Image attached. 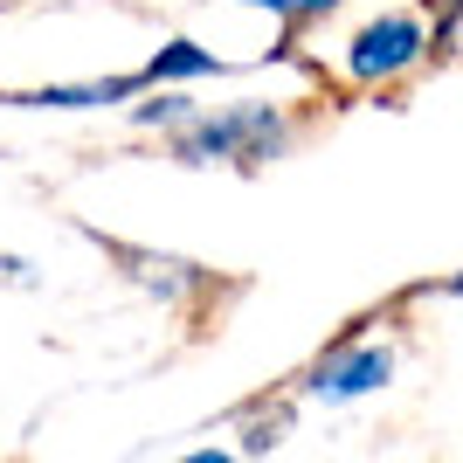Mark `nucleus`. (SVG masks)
<instances>
[{
  "label": "nucleus",
  "mask_w": 463,
  "mask_h": 463,
  "mask_svg": "<svg viewBox=\"0 0 463 463\" xmlns=\"http://www.w3.org/2000/svg\"><path fill=\"white\" fill-rule=\"evenodd\" d=\"M83 242H97V250H104V263H118V277H125V284L146 290V298H159L174 318H194V311L222 290V284H214V270H201L194 256L146 250V242H125V235H104V229H83Z\"/></svg>",
  "instance_id": "obj_3"
},
{
  "label": "nucleus",
  "mask_w": 463,
  "mask_h": 463,
  "mask_svg": "<svg viewBox=\"0 0 463 463\" xmlns=\"http://www.w3.org/2000/svg\"><path fill=\"white\" fill-rule=\"evenodd\" d=\"M290 429H298V402H256L235 415V457H277L290 443Z\"/></svg>",
  "instance_id": "obj_7"
},
{
  "label": "nucleus",
  "mask_w": 463,
  "mask_h": 463,
  "mask_svg": "<svg viewBox=\"0 0 463 463\" xmlns=\"http://www.w3.org/2000/svg\"><path fill=\"white\" fill-rule=\"evenodd\" d=\"M463 49V0H429V56Z\"/></svg>",
  "instance_id": "obj_9"
},
{
  "label": "nucleus",
  "mask_w": 463,
  "mask_h": 463,
  "mask_svg": "<svg viewBox=\"0 0 463 463\" xmlns=\"http://www.w3.org/2000/svg\"><path fill=\"white\" fill-rule=\"evenodd\" d=\"M235 7H256V14H270L277 28H284V49L290 35H305V28H318V21H332L346 0H235Z\"/></svg>",
  "instance_id": "obj_8"
},
{
  "label": "nucleus",
  "mask_w": 463,
  "mask_h": 463,
  "mask_svg": "<svg viewBox=\"0 0 463 463\" xmlns=\"http://www.w3.org/2000/svg\"><path fill=\"white\" fill-rule=\"evenodd\" d=\"M138 90H146V77H138V70H118V77H83V83L0 90V104H7V111H125Z\"/></svg>",
  "instance_id": "obj_5"
},
{
  "label": "nucleus",
  "mask_w": 463,
  "mask_h": 463,
  "mask_svg": "<svg viewBox=\"0 0 463 463\" xmlns=\"http://www.w3.org/2000/svg\"><path fill=\"white\" fill-rule=\"evenodd\" d=\"M0 284L7 290H49V277H42V263H28V256L0 250Z\"/></svg>",
  "instance_id": "obj_10"
},
{
  "label": "nucleus",
  "mask_w": 463,
  "mask_h": 463,
  "mask_svg": "<svg viewBox=\"0 0 463 463\" xmlns=\"http://www.w3.org/2000/svg\"><path fill=\"white\" fill-rule=\"evenodd\" d=\"M394 367H402V353L387 346V339H339V346H326V353L305 367L298 402L353 408V402H367V394H381V387L394 381Z\"/></svg>",
  "instance_id": "obj_4"
},
{
  "label": "nucleus",
  "mask_w": 463,
  "mask_h": 463,
  "mask_svg": "<svg viewBox=\"0 0 463 463\" xmlns=\"http://www.w3.org/2000/svg\"><path fill=\"white\" fill-rule=\"evenodd\" d=\"M422 62H429V14H415V7H387V14L360 21L353 42L339 49V70L360 90H387V83L415 77Z\"/></svg>",
  "instance_id": "obj_2"
},
{
  "label": "nucleus",
  "mask_w": 463,
  "mask_h": 463,
  "mask_svg": "<svg viewBox=\"0 0 463 463\" xmlns=\"http://www.w3.org/2000/svg\"><path fill=\"white\" fill-rule=\"evenodd\" d=\"M138 77H146V90H153V83H208V77H229V62L194 35H166L153 56L138 62Z\"/></svg>",
  "instance_id": "obj_6"
},
{
  "label": "nucleus",
  "mask_w": 463,
  "mask_h": 463,
  "mask_svg": "<svg viewBox=\"0 0 463 463\" xmlns=\"http://www.w3.org/2000/svg\"><path fill=\"white\" fill-rule=\"evenodd\" d=\"M429 290H436V298H463V270H457V277H443V284H429Z\"/></svg>",
  "instance_id": "obj_11"
},
{
  "label": "nucleus",
  "mask_w": 463,
  "mask_h": 463,
  "mask_svg": "<svg viewBox=\"0 0 463 463\" xmlns=\"http://www.w3.org/2000/svg\"><path fill=\"white\" fill-rule=\"evenodd\" d=\"M298 138H305V125H298L290 104L242 97V104H214V111L194 104L187 125H174L159 138V153L187 174H263V166L298 153Z\"/></svg>",
  "instance_id": "obj_1"
}]
</instances>
